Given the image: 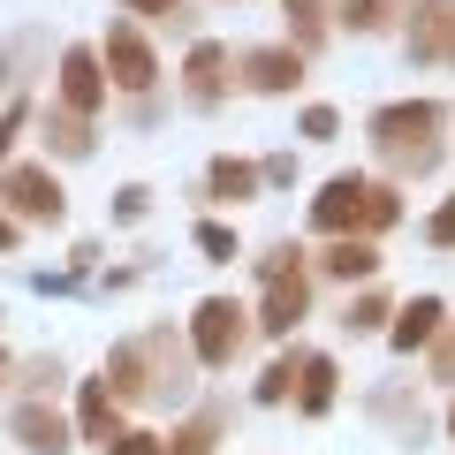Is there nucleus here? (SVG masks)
<instances>
[{
	"label": "nucleus",
	"instance_id": "dca6fc26",
	"mask_svg": "<svg viewBox=\"0 0 455 455\" xmlns=\"http://www.w3.org/2000/svg\"><path fill=\"white\" fill-rule=\"evenodd\" d=\"M334 403H341V364L326 357V349H304V372H296V410H304V418H326Z\"/></svg>",
	"mask_w": 455,
	"mask_h": 455
},
{
	"label": "nucleus",
	"instance_id": "2eb2a0df",
	"mask_svg": "<svg viewBox=\"0 0 455 455\" xmlns=\"http://www.w3.org/2000/svg\"><path fill=\"white\" fill-rule=\"evenodd\" d=\"M259 190H266L259 160H235V152H220V160H205V197H212V205H251Z\"/></svg>",
	"mask_w": 455,
	"mask_h": 455
},
{
	"label": "nucleus",
	"instance_id": "e433bc0d",
	"mask_svg": "<svg viewBox=\"0 0 455 455\" xmlns=\"http://www.w3.org/2000/svg\"><path fill=\"white\" fill-rule=\"evenodd\" d=\"M8 84H16V76H8V53H0V92H8Z\"/></svg>",
	"mask_w": 455,
	"mask_h": 455
},
{
	"label": "nucleus",
	"instance_id": "f257e3e1",
	"mask_svg": "<svg viewBox=\"0 0 455 455\" xmlns=\"http://www.w3.org/2000/svg\"><path fill=\"white\" fill-rule=\"evenodd\" d=\"M197 357H190V334H167V326H145V334L114 341L99 379H107L114 403H190L197 395Z\"/></svg>",
	"mask_w": 455,
	"mask_h": 455
},
{
	"label": "nucleus",
	"instance_id": "aec40b11",
	"mask_svg": "<svg viewBox=\"0 0 455 455\" xmlns=\"http://www.w3.org/2000/svg\"><path fill=\"white\" fill-rule=\"evenodd\" d=\"M319 274L326 281H372L379 274V243H364V235H334V243L319 251Z\"/></svg>",
	"mask_w": 455,
	"mask_h": 455
},
{
	"label": "nucleus",
	"instance_id": "0eeeda50",
	"mask_svg": "<svg viewBox=\"0 0 455 455\" xmlns=\"http://www.w3.org/2000/svg\"><path fill=\"white\" fill-rule=\"evenodd\" d=\"M228 92H235V53L220 38H190V53H182V107L212 114Z\"/></svg>",
	"mask_w": 455,
	"mask_h": 455
},
{
	"label": "nucleus",
	"instance_id": "f704fd0d",
	"mask_svg": "<svg viewBox=\"0 0 455 455\" xmlns=\"http://www.w3.org/2000/svg\"><path fill=\"white\" fill-rule=\"evenodd\" d=\"M122 114H130L137 130H152V122H160V99H152V92H145V99H130V107H122Z\"/></svg>",
	"mask_w": 455,
	"mask_h": 455
},
{
	"label": "nucleus",
	"instance_id": "f3484780",
	"mask_svg": "<svg viewBox=\"0 0 455 455\" xmlns=\"http://www.w3.org/2000/svg\"><path fill=\"white\" fill-rule=\"evenodd\" d=\"M114 433H122V403L107 395V379H84V387H76V440L107 448Z\"/></svg>",
	"mask_w": 455,
	"mask_h": 455
},
{
	"label": "nucleus",
	"instance_id": "f03ea898",
	"mask_svg": "<svg viewBox=\"0 0 455 455\" xmlns=\"http://www.w3.org/2000/svg\"><path fill=\"white\" fill-rule=\"evenodd\" d=\"M364 137L395 175H433L448 160V107L440 99H387V107H372Z\"/></svg>",
	"mask_w": 455,
	"mask_h": 455
},
{
	"label": "nucleus",
	"instance_id": "393cba45",
	"mask_svg": "<svg viewBox=\"0 0 455 455\" xmlns=\"http://www.w3.org/2000/svg\"><path fill=\"white\" fill-rule=\"evenodd\" d=\"M387 319H395V304H387V289H364L357 304L341 311V326H349V334H387Z\"/></svg>",
	"mask_w": 455,
	"mask_h": 455
},
{
	"label": "nucleus",
	"instance_id": "f8f14e48",
	"mask_svg": "<svg viewBox=\"0 0 455 455\" xmlns=\"http://www.w3.org/2000/svg\"><path fill=\"white\" fill-rule=\"evenodd\" d=\"M440 326H448V304H440V296H410V304H395V319H387V349L395 357H418V349L440 341Z\"/></svg>",
	"mask_w": 455,
	"mask_h": 455
},
{
	"label": "nucleus",
	"instance_id": "c9c22d12",
	"mask_svg": "<svg viewBox=\"0 0 455 455\" xmlns=\"http://www.w3.org/2000/svg\"><path fill=\"white\" fill-rule=\"evenodd\" d=\"M16 243H23V228L8 220V212H0V251H16Z\"/></svg>",
	"mask_w": 455,
	"mask_h": 455
},
{
	"label": "nucleus",
	"instance_id": "72a5a7b5",
	"mask_svg": "<svg viewBox=\"0 0 455 455\" xmlns=\"http://www.w3.org/2000/svg\"><path fill=\"white\" fill-rule=\"evenodd\" d=\"M433 372L455 379V326H440V341H433Z\"/></svg>",
	"mask_w": 455,
	"mask_h": 455
},
{
	"label": "nucleus",
	"instance_id": "473e14b6",
	"mask_svg": "<svg viewBox=\"0 0 455 455\" xmlns=\"http://www.w3.org/2000/svg\"><path fill=\"white\" fill-rule=\"evenodd\" d=\"M259 175H266V190H289V182H296V160H289V152H274V160H259Z\"/></svg>",
	"mask_w": 455,
	"mask_h": 455
},
{
	"label": "nucleus",
	"instance_id": "7ed1b4c3",
	"mask_svg": "<svg viewBox=\"0 0 455 455\" xmlns=\"http://www.w3.org/2000/svg\"><path fill=\"white\" fill-rule=\"evenodd\" d=\"M251 334H259V319H251L235 296H205V304L190 311V357L205 364V372H228V364L251 349Z\"/></svg>",
	"mask_w": 455,
	"mask_h": 455
},
{
	"label": "nucleus",
	"instance_id": "a211bd4d",
	"mask_svg": "<svg viewBox=\"0 0 455 455\" xmlns=\"http://www.w3.org/2000/svg\"><path fill=\"white\" fill-rule=\"evenodd\" d=\"M281 16H289V46L304 53V61L334 38V0H281Z\"/></svg>",
	"mask_w": 455,
	"mask_h": 455
},
{
	"label": "nucleus",
	"instance_id": "cd10ccee",
	"mask_svg": "<svg viewBox=\"0 0 455 455\" xmlns=\"http://www.w3.org/2000/svg\"><path fill=\"white\" fill-rule=\"evenodd\" d=\"M296 137H304V145H334L341 137V107H319V99H311V107L296 114Z\"/></svg>",
	"mask_w": 455,
	"mask_h": 455
},
{
	"label": "nucleus",
	"instance_id": "6e6552de",
	"mask_svg": "<svg viewBox=\"0 0 455 455\" xmlns=\"http://www.w3.org/2000/svg\"><path fill=\"white\" fill-rule=\"evenodd\" d=\"M364 190H372V175H357V167L349 175H326L319 197H311V235H326V243L334 235H357L364 228Z\"/></svg>",
	"mask_w": 455,
	"mask_h": 455
},
{
	"label": "nucleus",
	"instance_id": "58836bf2",
	"mask_svg": "<svg viewBox=\"0 0 455 455\" xmlns=\"http://www.w3.org/2000/svg\"><path fill=\"white\" fill-rule=\"evenodd\" d=\"M0 379H8V357H0Z\"/></svg>",
	"mask_w": 455,
	"mask_h": 455
},
{
	"label": "nucleus",
	"instance_id": "5701e85b",
	"mask_svg": "<svg viewBox=\"0 0 455 455\" xmlns=\"http://www.w3.org/2000/svg\"><path fill=\"white\" fill-rule=\"evenodd\" d=\"M403 220V190H395V182H372V190H364V243H372V235H387V228Z\"/></svg>",
	"mask_w": 455,
	"mask_h": 455
},
{
	"label": "nucleus",
	"instance_id": "6ab92c4d",
	"mask_svg": "<svg viewBox=\"0 0 455 455\" xmlns=\"http://www.w3.org/2000/svg\"><path fill=\"white\" fill-rule=\"evenodd\" d=\"M38 137H46L53 160H84V152H92V137H99V122H92V114H68V107H46Z\"/></svg>",
	"mask_w": 455,
	"mask_h": 455
},
{
	"label": "nucleus",
	"instance_id": "39448f33",
	"mask_svg": "<svg viewBox=\"0 0 455 455\" xmlns=\"http://www.w3.org/2000/svg\"><path fill=\"white\" fill-rule=\"evenodd\" d=\"M0 212L8 220H31V228H61L68 220V197H61V175H53L46 160H16L8 175H0Z\"/></svg>",
	"mask_w": 455,
	"mask_h": 455
},
{
	"label": "nucleus",
	"instance_id": "4be33fe9",
	"mask_svg": "<svg viewBox=\"0 0 455 455\" xmlns=\"http://www.w3.org/2000/svg\"><path fill=\"white\" fill-rule=\"evenodd\" d=\"M296 372H304V349H281V357L259 372L251 395H259V403H296Z\"/></svg>",
	"mask_w": 455,
	"mask_h": 455
},
{
	"label": "nucleus",
	"instance_id": "9b49d317",
	"mask_svg": "<svg viewBox=\"0 0 455 455\" xmlns=\"http://www.w3.org/2000/svg\"><path fill=\"white\" fill-rule=\"evenodd\" d=\"M448 38H455V0H410V23H403V46L418 68L448 61Z\"/></svg>",
	"mask_w": 455,
	"mask_h": 455
},
{
	"label": "nucleus",
	"instance_id": "7c9ffc66",
	"mask_svg": "<svg viewBox=\"0 0 455 455\" xmlns=\"http://www.w3.org/2000/svg\"><path fill=\"white\" fill-rule=\"evenodd\" d=\"M425 243H433V251H455V190L440 197V212L425 220Z\"/></svg>",
	"mask_w": 455,
	"mask_h": 455
},
{
	"label": "nucleus",
	"instance_id": "b1692460",
	"mask_svg": "<svg viewBox=\"0 0 455 455\" xmlns=\"http://www.w3.org/2000/svg\"><path fill=\"white\" fill-rule=\"evenodd\" d=\"M190 243L205 251L212 266H235V259H243V235H235L228 220H197V228H190Z\"/></svg>",
	"mask_w": 455,
	"mask_h": 455
},
{
	"label": "nucleus",
	"instance_id": "ddd939ff",
	"mask_svg": "<svg viewBox=\"0 0 455 455\" xmlns=\"http://www.w3.org/2000/svg\"><path fill=\"white\" fill-rule=\"evenodd\" d=\"M311 319V274H289V281H266V296H259V334H274V341H289L296 326Z\"/></svg>",
	"mask_w": 455,
	"mask_h": 455
},
{
	"label": "nucleus",
	"instance_id": "412c9836",
	"mask_svg": "<svg viewBox=\"0 0 455 455\" xmlns=\"http://www.w3.org/2000/svg\"><path fill=\"white\" fill-rule=\"evenodd\" d=\"M410 0H334V31H357V38H372V31H395V16H403Z\"/></svg>",
	"mask_w": 455,
	"mask_h": 455
},
{
	"label": "nucleus",
	"instance_id": "9d476101",
	"mask_svg": "<svg viewBox=\"0 0 455 455\" xmlns=\"http://www.w3.org/2000/svg\"><path fill=\"white\" fill-rule=\"evenodd\" d=\"M8 433H16L23 455H68L76 448V425H68L53 403H16L8 410Z\"/></svg>",
	"mask_w": 455,
	"mask_h": 455
},
{
	"label": "nucleus",
	"instance_id": "20e7f679",
	"mask_svg": "<svg viewBox=\"0 0 455 455\" xmlns=\"http://www.w3.org/2000/svg\"><path fill=\"white\" fill-rule=\"evenodd\" d=\"M99 61H107V84H114L122 99H145V92H160V53H152L145 23H130V16H107Z\"/></svg>",
	"mask_w": 455,
	"mask_h": 455
},
{
	"label": "nucleus",
	"instance_id": "c85d7f7f",
	"mask_svg": "<svg viewBox=\"0 0 455 455\" xmlns=\"http://www.w3.org/2000/svg\"><path fill=\"white\" fill-rule=\"evenodd\" d=\"M145 212H152V190H145V182H122V190H114V220H122V228H137Z\"/></svg>",
	"mask_w": 455,
	"mask_h": 455
},
{
	"label": "nucleus",
	"instance_id": "a878e982",
	"mask_svg": "<svg viewBox=\"0 0 455 455\" xmlns=\"http://www.w3.org/2000/svg\"><path fill=\"white\" fill-rule=\"evenodd\" d=\"M23 130H31V99H8V107H0V175H8V167H16V145H23Z\"/></svg>",
	"mask_w": 455,
	"mask_h": 455
},
{
	"label": "nucleus",
	"instance_id": "2f4dec72",
	"mask_svg": "<svg viewBox=\"0 0 455 455\" xmlns=\"http://www.w3.org/2000/svg\"><path fill=\"white\" fill-rule=\"evenodd\" d=\"M114 8H122L130 23H167V16L182 8V0H114Z\"/></svg>",
	"mask_w": 455,
	"mask_h": 455
},
{
	"label": "nucleus",
	"instance_id": "1a4fd4ad",
	"mask_svg": "<svg viewBox=\"0 0 455 455\" xmlns=\"http://www.w3.org/2000/svg\"><path fill=\"white\" fill-rule=\"evenodd\" d=\"M107 61H99V46H68L61 53V84H53V107H68V114H107Z\"/></svg>",
	"mask_w": 455,
	"mask_h": 455
},
{
	"label": "nucleus",
	"instance_id": "4c0bfd02",
	"mask_svg": "<svg viewBox=\"0 0 455 455\" xmlns=\"http://www.w3.org/2000/svg\"><path fill=\"white\" fill-rule=\"evenodd\" d=\"M448 433H455V403H448Z\"/></svg>",
	"mask_w": 455,
	"mask_h": 455
},
{
	"label": "nucleus",
	"instance_id": "bb28decb",
	"mask_svg": "<svg viewBox=\"0 0 455 455\" xmlns=\"http://www.w3.org/2000/svg\"><path fill=\"white\" fill-rule=\"evenodd\" d=\"M16 387H23V403L53 395V387H61V357H23V364H16Z\"/></svg>",
	"mask_w": 455,
	"mask_h": 455
},
{
	"label": "nucleus",
	"instance_id": "c756f323",
	"mask_svg": "<svg viewBox=\"0 0 455 455\" xmlns=\"http://www.w3.org/2000/svg\"><path fill=\"white\" fill-rule=\"evenodd\" d=\"M107 455H160V433H145V425H122V433L107 440Z\"/></svg>",
	"mask_w": 455,
	"mask_h": 455
},
{
	"label": "nucleus",
	"instance_id": "4468645a",
	"mask_svg": "<svg viewBox=\"0 0 455 455\" xmlns=\"http://www.w3.org/2000/svg\"><path fill=\"white\" fill-rule=\"evenodd\" d=\"M228 418H235L228 403H197L190 418L160 440V455H212V448H220V433H228Z\"/></svg>",
	"mask_w": 455,
	"mask_h": 455
},
{
	"label": "nucleus",
	"instance_id": "423d86ee",
	"mask_svg": "<svg viewBox=\"0 0 455 455\" xmlns=\"http://www.w3.org/2000/svg\"><path fill=\"white\" fill-rule=\"evenodd\" d=\"M235 84H243V92H259V99H289V92H304V53H296L289 38L243 46V53H235Z\"/></svg>",
	"mask_w": 455,
	"mask_h": 455
}]
</instances>
